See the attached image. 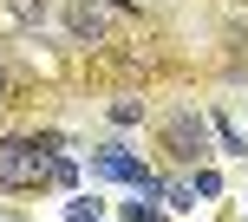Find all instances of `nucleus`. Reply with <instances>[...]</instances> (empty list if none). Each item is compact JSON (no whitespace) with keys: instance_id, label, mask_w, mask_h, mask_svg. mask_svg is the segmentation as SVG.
Instances as JSON below:
<instances>
[{"instance_id":"nucleus-5","label":"nucleus","mask_w":248,"mask_h":222,"mask_svg":"<svg viewBox=\"0 0 248 222\" xmlns=\"http://www.w3.org/2000/svg\"><path fill=\"white\" fill-rule=\"evenodd\" d=\"M163 196H170V209H189V203H196V176H176V183H163Z\"/></svg>"},{"instance_id":"nucleus-6","label":"nucleus","mask_w":248,"mask_h":222,"mask_svg":"<svg viewBox=\"0 0 248 222\" xmlns=\"http://www.w3.org/2000/svg\"><path fill=\"white\" fill-rule=\"evenodd\" d=\"M13 13H20L26 26H46V7H39V0H13Z\"/></svg>"},{"instance_id":"nucleus-1","label":"nucleus","mask_w":248,"mask_h":222,"mask_svg":"<svg viewBox=\"0 0 248 222\" xmlns=\"http://www.w3.org/2000/svg\"><path fill=\"white\" fill-rule=\"evenodd\" d=\"M52 170V157L46 150H33V144H0V183H39V176Z\"/></svg>"},{"instance_id":"nucleus-7","label":"nucleus","mask_w":248,"mask_h":222,"mask_svg":"<svg viewBox=\"0 0 248 222\" xmlns=\"http://www.w3.org/2000/svg\"><path fill=\"white\" fill-rule=\"evenodd\" d=\"M65 216L72 222H98V203H65Z\"/></svg>"},{"instance_id":"nucleus-2","label":"nucleus","mask_w":248,"mask_h":222,"mask_svg":"<svg viewBox=\"0 0 248 222\" xmlns=\"http://www.w3.org/2000/svg\"><path fill=\"white\" fill-rule=\"evenodd\" d=\"M98 176H111V183H137V190H163L157 176H150L144 163L131 157V150H118V144H105V150H98Z\"/></svg>"},{"instance_id":"nucleus-4","label":"nucleus","mask_w":248,"mask_h":222,"mask_svg":"<svg viewBox=\"0 0 248 222\" xmlns=\"http://www.w3.org/2000/svg\"><path fill=\"white\" fill-rule=\"evenodd\" d=\"M170 137H176V150H183V157H196V150H202V118H189V111H183V118L170 124Z\"/></svg>"},{"instance_id":"nucleus-3","label":"nucleus","mask_w":248,"mask_h":222,"mask_svg":"<svg viewBox=\"0 0 248 222\" xmlns=\"http://www.w3.org/2000/svg\"><path fill=\"white\" fill-rule=\"evenodd\" d=\"M65 26H72V39H92V46H98V39H105V13L92 7V0H78V7L65 13Z\"/></svg>"}]
</instances>
